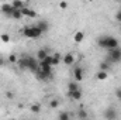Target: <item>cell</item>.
<instances>
[{
	"label": "cell",
	"instance_id": "obj_1",
	"mask_svg": "<svg viewBox=\"0 0 121 120\" xmlns=\"http://www.w3.org/2000/svg\"><path fill=\"white\" fill-rule=\"evenodd\" d=\"M97 45H99L101 50L111 51V50L120 48V41H118L116 37H113V35H101V37H99V40H97Z\"/></svg>",
	"mask_w": 121,
	"mask_h": 120
},
{
	"label": "cell",
	"instance_id": "obj_2",
	"mask_svg": "<svg viewBox=\"0 0 121 120\" xmlns=\"http://www.w3.org/2000/svg\"><path fill=\"white\" fill-rule=\"evenodd\" d=\"M18 65L23 69H28L31 72H37L38 71V66H39V62H38V60L35 57L24 55L21 60H18Z\"/></svg>",
	"mask_w": 121,
	"mask_h": 120
},
{
	"label": "cell",
	"instance_id": "obj_3",
	"mask_svg": "<svg viewBox=\"0 0 121 120\" xmlns=\"http://www.w3.org/2000/svg\"><path fill=\"white\" fill-rule=\"evenodd\" d=\"M44 32L37 27V24H32V26H27L24 30H23V35L30 38V40H35V38H39Z\"/></svg>",
	"mask_w": 121,
	"mask_h": 120
},
{
	"label": "cell",
	"instance_id": "obj_4",
	"mask_svg": "<svg viewBox=\"0 0 121 120\" xmlns=\"http://www.w3.org/2000/svg\"><path fill=\"white\" fill-rule=\"evenodd\" d=\"M107 61L108 62H120L121 61V48H116L107 51Z\"/></svg>",
	"mask_w": 121,
	"mask_h": 120
},
{
	"label": "cell",
	"instance_id": "obj_5",
	"mask_svg": "<svg viewBox=\"0 0 121 120\" xmlns=\"http://www.w3.org/2000/svg\"><path fill=\"white\" fill-rule=\"evenodd\" d=\"M103 116H104V119L106 120H117V117H118L117 110H116L114 107H107V109L104 110Z\"/></svg>",
	"mask_w": 121,
	"mask_h": 120
},
{
	"label": "cell",
	"instance_id": "obj_6",
	"mask_svg": "<svg viewBox=\"0 0 121 120\" xmlns=\"http://www.w3.org/2000/svg\"><path fill=\"white\" fill-rule=\"evenodd\" d=\"M73 79H75V82H82L83 79H85V72H83V68H80V66H76L75 69H73Z\"/></svg>",
	"mask_w": 121,
	"mask_h": 120
},
{
	"label": "cell",
	"instance_id": "obj_7",
	"mask_svg": "<svg viewBox=\"0 0 121 120\" xmlns=\"http://www.w3.org/2000/svg\"><path fill=\"white\" fill-rule=\"evenodd\" d=\"M75 61H76V57H75L73 52H68V54H65V55L62 57V62H63L66 66H72V65L75 64Z\"/></svg>",
	"mask_w": 121,
	"mask_h": 120
},
{
	"label": "cell",
	"instance_id": "obj_8",
	"mask_svg": "<svg viewBox=\"0 0 121 120\" xmlns=\"http://www.w3.org/2000/svg\"><path fill=\"white\" fill-rule=\"evenodd\" d=\"M21 14H23V17H27V18H37V17H38V13H37L35 10L30 9L28 6L21 10Z\"/></svg>",
	"mask_w": 121,
	"mask_h": 120
},
{
	"label": "cell",
	"instance_id": "obj_9",
	"mask_svg": "<svg viewBox=\"0 0 121 120\" xmlns=\"http://www.w3.org/2000/svg\"><path fill=\"white\" fill-rule=\"evenodd\" d=\"M85 37H86V35H85V32L79 30V31H75V32H73L72 40H73V42H75V44H80V42H83V41H85Z\"/></svg>",
	"mask_w": 121,
	"mask_h": 120
},
{
	"label": "cell",
	"instance_id": "obj_10",
	"mask_svg": "<svg viewBox=\"0 0 121 120\" xmlns=\"http://www.w3.org/2000/svg\"><path fill=\"white\" fill-rule=\"evenodd\" d=\"M48 55H49V52H48L45 48H41V50H38V51H37V54H35V58L38 60V62H42V61L48 57Z\"/></svg>",
	"mask_w": 121,
	"mask_h": 120
},
{
	"label": "cell",
	"instance_id": "obj_11",
	"mask_svg": "<svg viewBox=\"0 0 121 120\" xmlns=\"http://www.w3.org/2000/svg\"><path fill=\"white\" fill-rule=\"evenodd\" d=\"M11 6H13V9L14 10H23V9H26L28 4L27 3H24V1H20V0H14V1H11Z\"/></svg>",
	"mask_w": 121,
	"mask_h": 120
},
{
	"label": "cell",
	"instance_id": "obj_12",
	"mask_svg": "<svg viewBox=\"0 0 121 120\" xmlns=\"http://www.w3.org/2000/svg\"><path fill=\"white\" fill-rule=\"evenodd\" d=\"M69 95V97L72 99V100H76V102H79L82 97H83V92H82V89L76 90V92H72V93H68Z\"/></svg>",
	"mask_w": 121,
	"mask_h": 120
},
{
	"label": "cell",
	"instance_id": "obj_13",
	"mask_svg": "<svg viewBox=\"0 0 121 120\" xmlns=\"http://www.w3.org/2000/svg\"><path fill=\"white\" fill-rule=\"evenodd\" d=\"M1 10H3V13H4V14H7V16H11V13L14 11V9H13L11 3H4V4L1 6Z\"/></svg>",
	"mask_w": 121,
	"mask_h": 120
},
{
	"label": "cell",
	"instance_id": "obj_14",
	"mask_svg": "<svg viewBox=\"0 0 121 120\" xmlns=\"http://www.w3.org/2000/svg\"><path fill=\"white\" fill-rule=\"evenodd\" d=\"M96 79L100 81V82L107 81V79H108V72H106V71H99V72L96 74Z\"/></svg>",
	"mask_w": 121,
	"mask_h": 120
},
{
	"label": "cell",
	"instance_id": "obj_15",
	"mask_svg": "<svg viewBox=\"0 0 121 120\" xmlns=\"http://www.w3.org/2000/svg\"><path fill=\"white\" fill-rule=\"evenodd\" d=\"M80 89V86H79V83L78 82H75V81H70L69 83H68V93H72V92H76V90Z\"/></svg>",
	"mask_w": 121,
	"mask_h": 120
},
{
	"label": "cell",
	"instance_id": "obj_16",
	"mask_svg": "<svg viewBox=\"0 0 121 120\" xmlns=\"http://www.w3.org/2000/svg\"><path fill=\"white\" fill-rule=\"evenodd\" d=\"M37 27L42 31V32H47V31L49 30V23H48V21L41 20V21H38V23H37Z\"/></svg>",
	"mask_w": 121,
	"mask_h": 120
},
{
	"label": "cell",
	"instance_id": "obj_17",
	"mask_svg": "<svg viewBox=\"0 0 121 120\" xmlns=\"http://www.w3.org/2000/svg\"><path fill=\"white\" fill-rule=\"evenodd\" d=\"M62 57H63V55H60V54H58V52L52 54V61H54V66L59 65L60 62H62Z\"/></svg>",
	"mask_w": 121,
	"mask_h": 120
},
{
	"label": "cell",
	"instance_id": "obj_18",
	"mask_svg": "<svg viewBox=\"0 0 121 120\" xmlns=\"http://www.w3.org/2000/svg\"><path fill=\"white\" fill-rule=\"evenodd\" d=\"M78 117H79V120H87L89 119V113H87L85 109H80V110L78 112Z\"/></svg>",
	"mask_w": 121,
	"mask_h": 120
},
{
	"label": "cell",
	"instance_id": "obj_19",
	"mask_svg": "<svg viewBox=\"0 0 121 120\" xmlns=\"http://www.w3.org/2000/svg\"><path fill=\"white\" fill-rule=\"evenodd\" d=\"M10 40H11V37H10V34H9V32H3V34H0V41H1V42L9 44V42H10Z\"/></svg>",
	"mask_w": 121,
	"mask_h": 120
},
{
	"label": "cell",
	"instance_id": "obj_20",
	"mask_svg": "<svg viewBox=\"0 0 121 120\" xmlns=\"http://www.w3.org/2000/svg\"><path fill=\"white\" fill-rule=\"evenodd\" d=\"M30 110L31 113H39L41 112V105L39 103H32L30 106Z\"/></svg>",
	"mask_w": 121,
	"mask_h": 120
},
{
	"label": "cell",
	"instance_id": "obj_21",
	"mask_svg": "<svg viewBox=\"0 0 121 120\" xmlns=\"http://www.w3.org/2000/svg\"><path fill=\"white\" fill-rule=\"evenodd\" d=\"M58 120H70V115L65 110H62L59 115H58Z\"/></svg>",
	"mask_w": 121,
	"mask_h": 120
},
{
	"label": "cell",
	"instance_id": "obj_22",
	"mask_svg": "<svg viewBox=\"0 0 121 120\" xmlns=\"http://www.w3.org/2000/svg\"><path fill=\"white\" fill-rule=\"evenodd\" d=\"M10 17H13V18H16V20H21V18H23V14H21L20 10H14Z\"/></svg>",
	"mask_w": 121,
	"mask_h": 120
},
{
	"label": "cell",
	"instance_id": "obj_23",
	"mask_svg": "<svg viewBox=\"0 0 121 120\" xmlns=\"http://www.w3.org/2000/svg\"><path fill=\"white\" fill-rule=\"evenodd\" d=\"M58 106H59V100L58 99H51L49 100V107L51 109H56Z\"/></svg>",
	"mask_w": 121,
	"mask_h": 120
},
{
	"label": "cell",
	"instance_id": "obj_24",
	"mask_svg": "<svg viewBox=\"0 0 121 120\" xmlns=\"http://www.w3.org/2000/svg\"><path fill=\"white\" fill-rule=\"evenodd\" d=\"M110 68V65H108V62H101L100 65H99V71H106L107 72V69Z\"/></svg>",
	"mask_w": 121,
	"mask_h": 120
},
{
	"label": "cell",
	"instance_id": "obj_25",
	"mask_svg": "<svg viewBox=\"0 0 121 120\" xmlns=\"http://www.w3.org/2000/svg\"><path fill=\"white\" fill-rule=\"evenodd\" d=\"M9 61H10L11 64H17V62H18V57L14 55V54H11V55H9Z\"/></svg>",
	"mask_w": 121,
	"mask_h": 120
},
{
	"label": "cell",
	"instance_id": "obj_26",
	"mask_svg": "<svg viewBox=\"0 0 121 120\" xmlns=\"http://www.w3.org/2000/svg\"><path fill=\"white\" fill-rule=\"evenodd\" d=\"M59 9H62V10L68 9V3H66V1H60L59 3Z\"/></svg>",
	"mask_w": 121,
	"mask_h": 120
},
{
	"label": "cell",
	"instance_id": "obj_27",
	"mask_svg": "<svg viewBox=\"0 0 121 120\" xmlns=\"http://www.w3.org/2000/svg\"><path fill=\"white\" fill-rule=\"evenodd\" d=\"M114 95H116V97H117L118 100H121V89H116Z\"/></svg>",
	"mask_w": 121,
	"mask_h": 120
},
{
	"label": "cell",
	"instance_id": "obj_28",
	"mask_svg": "<svg viewBox=\"0 0 121 120\" xmlns=\"http://www.w3.org/2000/svg\"><path fill=\"white\" fill-rule=\"evenodd\" d=\"M116 18H117V21H120V23H121V9H120V11L116 14Z\"/></svg>",
	"mask_w": 121,
	"mask_h": 120
},
{
	"label": "cell",
	"instance_id": "obj_29",
	"mask_svg": "<svg viewBox=\"0 0 121 120\" xmlns=\"http://www.w3.org/2000/svg\"><path fill=\"white\" fill-rule=\"evenodd\" d=\"M6 96H7V97H13V93H11V92H6Z\"/></svg>",
	"mask_w": 121,
	"mask_h": 120
},
{
	"label": "cell",
	"instance_id": "obj_30",
	"mask_svg": "<svg viewBox=\"0 0 121 120\" xmlns=\"http://www.w3.org/2000/svg\"><path fill=\"white\" fill-rule=\"evenodd\" d=\"M3 65H4V60H3V58H0V66H3Z\"/></svg>",
	"mask_w": 121,
	"mask_h": 120
}]
</instances>
